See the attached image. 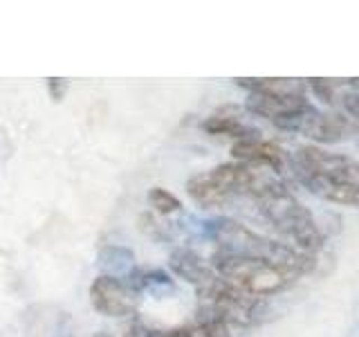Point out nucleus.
Listing matches in <instances>:
<instances>
[{"label":"nucleus","mask_w":359,"mask_h":337,"mask_svg":"<svg viewBox=\"0 0 359 337\" xmlns=\"http://www.w3.org/2000/svg\"><path fill=\"white\" fill-rule=\"evenodd\" d=\"M252 200L258 213L272 225V230L285 236L290 245L297 247L299 252L312 256L323 247L325 239L319 230V223L278 178L269 176Z\"/></svg>","instance_id":"f257e3e1"},{"label":"nucleus","mask_w":359,"mask_h":337,"mask_svg":"<svg viewBox=\"0 0 359 337\" xmlns=\"http://www.w3.org/2000/svg\"><path fill=\"white\" fill-rule=\"evenodd\" d=\"M209 234L218 245L216 250L236 254V256L261 258V261H267L280 270H285V272L294 279L310 272L314 267V258L299 252L297 247H292L290 243L265 239V236L252 232L250 227H245V225L236 223L231 218L211 220Z\"/></svg>","instance_id":"f03ea898"},{"label":"nucleus","mask_w":359,"mask_h":337,"mask_svg":"<svg viewBox=\"0 0 359 337\" xmlns=\"http://www.w3.org/2000/svg\"><path fill=\"white\" fill-rule=\"evenodd\" d=\"M272 171L243 162H224L187 180L189 198L200 207H222L238 196H254Z\"/></svg>","instance_id":"7ed1b4c3"},{"label":"nucleus","mask_w":359,"mask_h":337,"mask_svg":"<svg viewBox=\"0 0 359 337\" xmlns=\"http://www.w3.org/2000/svg\"><path fill=\"white\" fill-rule=\"evenodd\" d=\"M241 88H245L247 101L245 106L252 115L265 117L276 128H283L290 119L303 112L310 101L306 99V84L299 79L283 77H252V79H233Z\"/></svg>","instance_id":"20e7f679"},{"label":"nucleus","mask_w":359,"mask_h":337,"mask_svg":"<svg viewBox=\"0 0 359 337\" xmlns=\"http://www.w3.org/2000/svg\"><path fill=\"white\" fill-rule=\"evenodd\" d=\"M209 263L222 281H227L229 286L254 299L272 297L276 292L285 290L294 281V277L287 275L285 270H280L267 261H261V258L236 256L220 250L213 252Z\"/></svg>","instance_id":"39448f33"},{"label":"nucleus","mask_w":359,"mask_h":337,"mask_svg":"<svg viewBox=\"0 0 359 337\" xmlns=\"http://www.w3.org/2000/svg\"><path fill=\"white\" fill-rule=\"evenodd\" d=\"M200 315H207L227 326H252L261 317V301L236 290L227 281H218L209 290L200 292Z\"/></svg>","instance_id":"423d86ee"},{"label":"nucleus","mask_w":359,"mask_h":337,"mask_svg":"<svg viewBox=\"0 0 359 337\" xmlns=\"http://www.w3.org/2000/svg\"><path fill=\"white\" fill-rule=\"evenodd\" d=\"M294 176H319L359 189V162L348 155L323 151L319 146H299L292 157Z\"/></svg>","instance_id":"0eeeda50"},{"label":"nucleus","mask_w":359,"mask_h":337,"mask_svg":"<svg viewBox=\"0 0 359 337\" xmlns=\"http://www.w3.org/2000/svg\"><path fill=\"white\" fill-rule=\"evenodd\" d=\"M142 292L135 288L128 277L117 279L108 275H99L90 286V303L104 317H128L137 310Z\"/></svg>","instance_id":"6e6552de"},{"label":"nucleus","mask_w":359,"mask_h":337,"mask_svg":"<svg viewBox=\"0 0 359 337\" xmlns=\"http://www.w3.org/2000/svg\"><path fill=\"white\" fill-rule=\"evenodd\" d=\"M280 131H294L301 135H308L310 140L321 142V144H332V142H341L348 135L355 133V124L344 117L337 115V112H321L312 104L299 112L294 119H290Z\"/></svg>","instance_id":"1a4fd4ad"},{"label":"nucleus","mask_w":359,"mask_h":337,"mask_svg":"<svg viewBox=\"0 0 359 337\" xmlns=\"http://www.w3.org/2000/svg\"><path fill=\"white\" fill-rule=\"evenodd\" d=\"M231 157L233 162H243L256 168H265V171L280 173L290 164L285 151L278 144L267 142L263 138L256 140H243L231 144Z\"/></svg>","instance_id":"9d476101"},{"label":"nucleus","mask_w":359,"mask_h":337,"mask_svg":"<svg viewBox=\"0 0 359 337\" xmlns=\"http://www.w3.org/2000/svg\"><path fill=\"white\" fill-rule=\"evenodd\" d=\"M168 267H171V272L175 277L194 286L198 290V295L209 290L218 281L216 270L211 267L207 258H202L198 252L189 250V247H175V250L168 254Z\"/></svg>","instance_id":"9b49d317"},{"label":"nucleus","mask_w":359,"mask_h":337,"mask_svg":"<svg viewBox=\"0 0 359 337\" xmlns=\"http://www.w3.org/2000/svg\"><path fill=\"white\" fill-rule=\"evenodd\" d=\"M202 131L209 135H220V138H231L233 142L261 138V133L254 126H250L247 121H243L241 115H236L231 108H222L218 112H213L211 117L202 121Z\"/></svg>","instance_id":"f8f14e48"},{"label":"nucleus","mask_w":359,"mask_h":337,"mask_svg":"<svg viewBox=\"0 0 359 337\" xmlns=\"http://www.w3.org/2000/svg\"><path fill=\"white\" fill-rule=\"evenodd\" d=\"M297 178L310 194L328 202H334V205L359 209V189L344 185V183H334V180H328V178H319V176H297Z\"/></svg>","instance_id":"ddd939ff"},{"label":"nucleus","mask_w":359,"mask_h":337,"mask_svg":"<svg viewBox=\"0 0 359 337\" xmlns=\"http://www.w3.org/2000/svg\"><path fill=\"white\" fill-rule=\"evenodd\" d=\"M97 265L101 275L126 279L135 270V254L123 245H104L97 254Z\"/></svg>","instance_id":"4468645a"},{"label":"nucleus","mask_w":359,"mask_h":337,"mask_svg":"<svg viewBox=\"0 0 359 337\" xmlns=\"http://www.w3.org/2000/svg\"><path fill=\"white\" fill-rule=\"evenodd\" d=\"M149 205L155 213H162V216H168V213H175L182 209V200H180L175 194H171L164 187H153L149 189Z\"/></svg>","instance_id":"2eb2a0df"},{"label":"nucleus","mask_w":359,"mask_h":337,"mask_svg":"<svg viewBox=\"0 0 359 337\" xmlns=\"http://www.w3.org/2000/svg\"><path fill=\"white\" fill-rule=\"evenodd\" d=\"M337 101H339V106L346 112V117L353 119L355 124H359V84L341 81L339 93H337Z\"/></svg>","instance_id":"dca6fc26"},{"label":"nucleus","mask_w":359,"mask_h":337,"mask_svg":"<svg viewBox=\"0 0 359 337\" xmlns=\"http://www.w3.org/2000/svg\"><path fill=\"white\" fill-rule=\"evenodd\" d=\"M306 88L312 90L314 97H319L323 104H334L337 93H339V81L337 79H306Z\"/></svg>","instance_id":"f3484780"},{"label":"nucleus","mask_w":359,"mask_h":337,"mask_svg":"<svg viewBox=\"0 0 359 337\" xmlns=\"http://www.w3.org/2000/svg\"><path fill=\"white\" fill-rule=\"evenodd\" d=\"M126 337H168V333L166 331L151 329V326L144 324L142 319H133L126 326Z\"/></svg>","instance_id":"a211bd4d"},{"label":"nucleus","mask_w":359,"mask_h":337,"mask_svg":"<svg viewBox=\"0 0 359 337\" xmlns=\"http://www.w3.org/2000/svg\"><path fill=\"white\" fill-rule=\"evenodd\" d=\"M48 93L54 101H61L67 93V79L61 77H50L48 79Z\"/></svg>","instance_id":"6ab92c4d"},{"label":"nucleus","mask_w":359,"mask_h":337,"mask_svg":"<svg viewBox=\"0 0 359 337\" xmlns=\"http://www.w3.org/2000/svg\"><path fill=\"white\" fill-rule=\"evenodd\" d=\"M95 337H112L110 333H95Z\"/></svg>","instance_id":"aec40b11"}]
</instances>
